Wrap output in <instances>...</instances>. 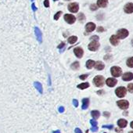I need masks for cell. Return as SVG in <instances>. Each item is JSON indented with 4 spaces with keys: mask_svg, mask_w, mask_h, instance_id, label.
Returning a JSON list of instances; mask_svg holds the SVG:
<instances>
[{
    "mask_svg": "<svg viewBox=\"0 0 133 133\" xmlns=\"http://www.w3.org/2000/svg\"><path fill=\"white\" fill-rule=\"evenodd\" d=\"M104 82H105V79L101 75H97L94 78H93V83L96 87H103V85H104Z\"/></svg>",
    "mask_w": 133,
    "mask_h": 133,
    "instance_id": "1",
    "label": "cell"
},
{
    "mask_svg": "<svg viewBox=\"0 0 133 133\" xmlns=\"http://www.w3.org/2000/svg\"><path fill=\"white\" fill-rule=\"evenodd\" d=\"M110 71H111V75L112 76H114V78H118L121 76L122 75V71H121V68L117 67V66H114V67H112L110 69Z\"/></svg>",
    "mask_w": 133,
    "mask_h": 133,
    "instance_id": "2",
    "label": "cell"
},
{
    "mask_svg": "<svg viewBox=\"0 0 133 133\" xmlns=\"http://www.w3.org/2000/svg\"><path fill=\"white\" fill-rule=\"evenodd\" d=\"M129 32L127 29L122 28V29H120V30L117 31L116 35L119 39H124V38H125L129 36Z\"/></svg>",
    "mask_w": 133,
    "mask_h": 133,
    "instance_id": "3",
    "label": "cell"
},
{
    "mask_svg": "<svg viewBox=\"0 0 133 133\" xmlns=\"http://www.w3.org/2000/svg\"><path fill=\"white\" fill-rule=\"evenodd\" d=\"M126 88L125 87H118L115 90V93L117 97L119 98H123L125 97L126 95Z\"/></svg>",
    "mask_w": 133,
    "mask_h": 133,
    "instance_id": "4",
    "label": "cell"
},
{
    "mask_svg": "<svg viewBox=\"0 0 133 133\" xmlns=\"http://www.w3.org/2000/svg\"><path fill=\"white\" fill-rule=\"evenodd\" d=\"M88 48L90 51L95 52V51L98 50V49L100 48V43L98 42V41H92L88 44Z\"/></svg>",
    "mask_w": 133,
    "mask_h": 133,
    "instance_id": "5",
    "label": "cell"
},
{
    "mask_svg": "<svg viewBox=\"0 0 133 133\" xmlns=\"http://www.w3.org/2000/svg\"><path fill=\"white\" fill-rule=\"evenodd\" d=\"M117 104L122 110H127L128 108H129V103L128 102L127 100H125L117 101Z\"/></svg>",
    "mask_w": 133,
    "mask_h": 133,
    "instance_id": "6",
    "label": "cell"
},
{
    "mask_svg": "<svg viewBox=\"0 0 133 133\" xmlns=\"http://www.w3.org/2000/svg\"><path fill=\"white\" fill-rule=\"evenodd\" d=\"M64 20H65V21L68 24H72L75 22L76 21V17L72 15V14H65L64 15Z\"/></svg>",
    "mask_w": 133,
    "mask_h": 133,
    "instance_id": "7",
    "label": "cell"
},
{
    "mask_svg": "<svg viewBox=\"0 0 133 133\" xmlns=\"http://www.w3.org/2000/svg\"><path fill=\"white\" fill-rule=\"evenodd\" d=\"M68 9L71 13H77L79 9V6L77 2H73L68 5Z\"/></svg>",
    "mask_w": 133,
    "mask_h": 133,
    "instance_id": "8",
    "label": "cell"
},
{
    "mask_svg": "<svg viewBox=\"0 0 133 133\" xmlns=\"http://www.w3.org/2000/svg\"><path fill=\"white\" fill-rule=\"evenodd\" d=\"M74 53H75V55L78 58H81L84 54V50L81 47H76L75 48V50H74Z\"/></svg>",
    "mask_w": 133,
    "mask_h": 133,
    "instance_id": "9",
    "label": "cell"
},
{
    "mask_svg": "<svg viewBox=\"0 0 133 133\" xmlns=\"http://www.w3.org/2000/svg\"><path fill=\"white\" fill-rule=\"evenodd\" d=\"M34 33H35V35H36L37 40L38 41V42L42 43V34L40 31V29L36 27L34 28Z\"/></svg>",
    "mask_w": 133,
    "mask_h": 133,
    "instance_id": "10",
    "label": "cell"
},
{
    "mask_svg": "<svg viewBox=\"0 0 133 133\" xmlns=\"http://www.w3.org/2000/svg\"><path fill=\"white\" fill-rule=\"evenodd\" d=\"M124 11L126 13H133V3L132 2L127 3L124 7Z\"/></svg>",
    "mask_w": 133,
    "mask_h": 133,
    "instance_id": "11",
    "label": "cell"
},
{
    "mask_svg": "<svg viewBox=\"0 0 133 133\" xmlns=\"http://www.w3.org/2000/svg\"><path fill=\"white\" fill-rule=\"evenodd\" d=\"M117 81L114 78H107L106 81V84L107 85V86L109 87H114L117 85Z\"/></svg>",
    "mask_w": 133,
    "mask_h": 133,
    "instance_id": "12",
    "label": "cell"
},
{
    "mask_svg": "<svg viewBox=\"0 0 133 133\" xmlns=\"http://www.w3.org/2000/svg\"><path fill=\"white\" fill-rule=\"evenodd\" d=\"M96 29V24L94 23H92V22H89V23H88L86 24V26H85V30L88 33H90L92 31H93Z\"/></svg>",
    "mask_w": 133,
    "mask_h": 133,
    "instance_id": "13",
    "label": "cell"
},
{
    "mask_svg": "<svg viewBox=\"0 0 133 133\" xmlns=\"http://www.w3.org/2000/svg\"><path fill=\"white\" fill-rule=\"evenodd\" d=\"M133 79V74L131 72H127L125 73L122 76V80L126 81H129Z\"/></svg>",
    "mask_w": 133,
    "mask_h": 133,
    "instance_id": "14",
    "label": "cell"
},
{
    "mask_svg": "<svg viewBox=\"0 0 133 133\" xmlns=\"http://www.w3.org/2000/svg\"><path fill=\"white\" fill-rule=\"evenodd\" d=\"M110 43L112 44L113 46H117L118 44H119V38L117 37V35L114 34V35H112L110 38Z\"/></svg>",
    "mask_w": 133,
    "mask_h": 133,
    "instance_id": "15",
    "label": "cell"
},
{
    "mask_svg": "<svg viewBox=\"0 0 133 133\" xmlns=\"http://www.w3.org/2000/svg\"><path fill=\"white\" fill-rule=\"evenodd\" d=\"M94 67H95V68L96 69V70H98V71H102V70H103V69H104L105 64H104V63H103V62H101V61H97V62H96Z\"/></svg>",
    "mask_w": 133,
    "mask_h": 133,
    "instance_id": "16",
    "label": "cell"
},
{
    "mask_svg": "<svg viewBox=\"0 0 133 133\" xmlns=\"http://www.w3.org/2000/svg\"><path fill=\"white\" fill-rule=\"evenodd\" d=\"M34 88H35L38 91L39 93H41V94H42V92H43V88H42V84H41L40 82H38V81H34Z\"/></svg>",
    "mask_w": 133,
    "mask_h": 133,
    "instance_id": "17",
    "label": "cell"
},
{
    "mask_svg": "<svg viewBox=\"0 0 133 133\" xmlns=\"http://www.w3.org/2000/svg\"><path fill=\"white\" fill-rule=\"evenodd\" d=\"M108 4V0H97V6L105 8Z\"/></svg>",
    "mask_w": 133,
    "mask_h": 133,
    "instance_id": "18",
    "label": "cell"
},
{
    "mask_svg": "<svg viewBox=\"0 0 133 133\" xmlns=\"http://www.w3.org/2000/svg\"><path fill=\"white\" fill-rule=\"evenodd\" d=\"M88 105H89V99L88 98H84L82 100V110H86L88 107Z\"/></svg>",
    "mask_w": 133,
    "mask_h": 133,
    "instance_id": "19",
    "label": "cell"
},
{
    "mask_svg": "<svg viewBox=\"0 0 133 133\" xmlns=\"http://www.w3.org/2000/svg\"><path fill=\"white\" fill-rule=\"evenodd\" d=\"M117 125L121 129H123V128H125L127 126L128 121L125 119H119V121H117Z\"/></svg>",
    "mask_w": 133,
    "mask_h": 133,
    "instance_id": "20",
    "label": "cell"
},
{
    "mask_svg": "<svg viewBox=\"0 0 133 133\" xmlns=\"http://www.w3.org/2000/svg\"><path fill=\"white\" fill-rule=\"evenodd\" d=\"M95 63L96 62L94 60H88L87 62H86V67L88 69H92L93 67L95 66Z\"/></svg>",
    "mask_w": 133,
    "mask_h": 133,
    "instance_id": "21",
    "label": "cell"
},
{
    "mask_svg": "<svg viewBox=\"0 0 133 133\" xmlns=\"http://www.w3.org/2000/svg\"><path fill=\"white\" fill-rule=\"evenodd\" d=\"M77 87H78V88H79V89H85V88L89 87V84H88V82H84V83L78 85Z\"/></svg>",
    "mask_w": 133,
    "mask_h": 133,
    "instance_id": "22",
    "label": "cell"
},
{
    "mask_svg": "<svg viewBox=\"0 0 133 133\" xmlns=\"http://www.w3.org/2000/svg\"><path fill=\"white\" fill-rule=\"evenodd\" d=\"M91 115H92V117L96 120V119H98V118L100 117V111H98V110H92V111L91 112Z\"/></svg>",
    "mask_w": 133,
    "mask_h": 133,
    "instance_id": "23",
    "label": "cell"
},
{
    "mask_svg": "<svg viewBox=\"0 0 133 133\" xmlns=\"http://www.w3.org/2000/svg\"><path fill=\"white\" fill-rule=\"evenodd\" d=\"M78 40V37L77 36H71L69 37L68 39H67V42L70 43V44H74Z\"/></svg>",
    "mask_w": 133,
    "mask_h": 133,
    "instance_id": "24",
    "label": "cell"
},
{
    "mask_svg": "<svg viewBox=\"0 0 133 133\" xmlns=\"http://www.w3.org/2000/svg\"><path fill=\"white\" fill-rule=\"evenodd\" d=\"M71 67L73 69V70H78L79 69V67H80V64H79V63H78V61H76V62H74L72 64H71Z\"/></svg>",
    "mask_w": 133,
    "mask_h": 133,
    "instance_id": "25",
    "label": "cell"
},
{
    "mask_svg": "<svg viewBox=\"0 0 133 133\" xmlns=\"http://www.w3.org/2000/svg\"><path fill=\"white\" fill-rule=\"evenodd\" d=\"M127 66L129 67H133V56L130 57L127 60Z\"/></svg>",
    "mask_w": 133,
    "mask_h": 133,
    "instance_id": "26",
    "label": "cell"
},
{
    "mask_svg": "<svg viewBox=\"0 0 133 133\" xmlns=\"http://www.w3.org/2000/svg\"><path fill=\"white\" fill-rule=\"evenodd\" d=\"M78 20H79L80 22H82L85 20V15H84V13H82L78 14Z\"/></svg>",
    "mask_w": 133,
    "mask_h": 133,
    "instance_id": "27",
    "label": "cell"
},
{
    "mask_svg": "<svg viewBox=\"0 0 133 133\" xmlns=\"http://www.w3.org/2000/svg\"><path fill=\"white\" fill-rule=\"evenodd\" d=\"M128 90H129V92H133V84H129L128 85Z\"/></svg>",
    "mask_w": 133,
    "mask_h": 133,
    "instance_id": "28",
    "label": "cell"
},
{
    "mask_svg": "<svg viewBox=\"0 0 133 133\" xmlns=\"http://www.w3.org/2000/svg\"><path fill=\"white\" fill-rule=\"evenodd\" d=\"M61 14H62V12H61V11L56 13L55 14V16H54V20H56V21H57V20H58L59 18H60V17Z\"/></svg>",
    "mask_w": 133,
    "mask_h": 133,
    "instance_id": "29",
    "label": "cell"
},
{
    "mask_svg": "<svg viewBox=\"0 0 133 133\" xmlns=\"http://www.w3.org/2000/svg\"><path fill=\"white\" fill-rule=\"evenodd\" d=\"M97 8H98V6H97V5H96V4H92L90 6V9H91V10H92V11L96 10Z\"/></svg>",
    "mask_w": 133,
    "mask_h": 133,
    "instance_id": "30",
    "label": "cell"
},
{
    "mask_svg": "<svg viewBox=\"0 0 133 133\" xmlns=\"http://www.w3.org/2000/svg\"><path fill=\"white\" fill-rule=\"evenodd\" d=\"M90 123H91V125L93 128H95V127H97V121L96 120H90Z\"/></svg>",
    "mask_w": 133,
    "mask_h": 133,
    "instance_id": "31",
    "label": "cell"
},
{
    "mask_svg": "<svg viewBox=\"0 0 133 133\" xmlns=\"http://www.w3.org/2000/svg\"><path fill=\"white\" fill-rule=\"evenodd\" d=\"M103 129H108L110 130H112L113 129H114V126H113L112 125H103Z\"/></svg>",
    "mask_w": 133,
    "mask_h": 133,
    "instance_id": "32",
    "label": "cell"
},
{
    "mask_svg": "<svg viewBox=\"0 0 133 133\" xmlns=\"http://www.w3.org/2000/svg\"><path fill=\"white\" fill-rule=\"evenodd\" d=\"M91 40H92V41H99V39H100V38L98 37L97 35H93V36H92L91 37Z\"/></svg>",
    "mask_w": 133,
    "mask_h": 133,
    "instance_id": "33",
    "label": "cell"
},
{
    "mask_svg": "<svg viewBox=\"0 0 133 133\" xmlns=\"http://www.w3.org/2000/svg\"><path fill=\"white\" fill-rule=\"evenodd\" d=\"M73 105L75 107H78V101L75 99L73 100Z\"/></svg>",
    "mask_w": 133,
    "mask_h": 133,
    "instance_id": "34",
    "label": "cell"
},
{
    "mask_svg": "<svg viewBox=\"0 0 133 133\" xmlns=\"http://www.w3.org/2000/svg\"><path fill=\"white\" fill-rule=\"evenodd\" d=\"M88 75H81V76H79V78L81 80H85L88 78Z\"/></svg>",
    "mask_w": 133,
    "mask_h": 133,
    "instance_id": "35",
    "label": "cell"
},
{
    "mask_svg": "<svg viewBox=\"0 0 133 133\" xmlns=\"http://www.w3.org/2000/svg\"><path fill=\"white\" fill-rule=\"evenodd\" d=\"M44 6L46 7L50 6V1H49V0H45V1H44Z\"/></svg>",
    "mask_w": 133,
    "mask_h": 133,
    "instance_id": "36",
    "label": "cell"
},
{
    "mask_svg": "<svg viewBox=\"0 0 133 133\" xmlns=\"http://www.w3.org/2000/svg\"><path fill=\"white\" fill-rule=\"evenodd\" d=\"M64 46H65V43H64V42H61V43L60 44V45H59V46H57V48H58V49H60H60L63 48Z\"/></svg>",
    "mask_w": 133,
    "mask_h": 133,
    "instance_id": "37",
    "label": "cell"
},
{
    "mask_svg": "<svg viewBox=\"0 0 133 133\" xmlns=\"http://www.w3.org/2000/svg\"><path fill=\"white\" fill-rule=\"evenodd\" d=\"M58 111L60 113H63V111H64V107L63 106H60L58 109Z\"/></svg>",
    "mask_w": 133,
    "mask_h": 133,
    "instance_id": "38",
    "label": "cell"
},
{
    "mask_svg": "<svg viewBox=\"0 0 133 133\" xmlns=\"http://www.w3.org/2000/svg\"><path fill=\"white\" fill-rule=\"evenodd\" d=\"M97 31H98V32H103L104 31V28L103 27H99L97 29Z\"/></svg>",
    "mask_w": 133,
    "mask_h": 133,
    "instance_id": "39",
    "label": "cell"
},
{
    "mask_svg": "<svg viewBox=\"0 0 133 133\" xmlns=\"http://www.w3.org/2000/svg\"><path fill=\"white\" fill-rule=\"evenodd\" d=\"M103 115H104L106 117H109L110 116V114L109 112H106V111H105L104 113H103Z\"/></svg>",
    "mask_w": 133,
    "mask_h": 133,
    "instance_id": "40",
    "label": "cell"
},
{
    "mask_svg": "<svg viewBox=\"0 0 133 133\" xmlns=\"http://www.w3.org/2000/svg\"><path fill=\"white\" fill-rule=\"evenodd\" d=\"M91 131H92V132H97V131H98V127H95V128L92 127Z\"/></svg>",
    "mask_w": 133,
    "mask_h": 133,
    "instance_id": "41",
    "label": "cell"
},
{
    "mask_svg": "<svg viewBox=\"0 0 133 133\" xmlns=\"http://www.w3.org/2000/svg\"><path fill=\"white\" fill-rule=\"evenodd\" d=\"M75 133H82L81 130L80 129H78V128H76L75 130Z\"/></svg>",
    "mask_w": 133,
    "mask_h": 133,
    "instance_id": "42",
    "label": "cell"
},
{
    "mask_svg": "<svg viewBox=\"0 0 133 133\" xmlns=\"http://www.w3.org/2000/svg\"><path fill=\"white\" fill-rule=\"evenodd\" d=\"M31 7H32V9L34 11H36L37 10V7L34 6V3H32V5H31Z\"/></svg>",
    "mask_w": 133,
    "mask_h": 133,
    "instance_id": "43",
    "label": "cell"
},
{
    "mask_svg": "<svg viewBox=\"0 0 133 133\" xmlns=\"http://www.w3.org/2000/svg\"><path fill=\"white\" fill-rule=\"evenodd\" d=\"M115 131H116L117 133H123V131H122V130H121V129H115Z\"/></svg>",
    "mask_w": 133,
    "mask_h": 133,
    "instance_id": "44",
    "label": "cell"
},
{
    "mask_svg": "<svg viewBox=\"0 0 133 133\" xmlns=\"http://www.w3.org/2000/svg\"><path fill=\"white\" fill-rule=\"evenodd\" d=\"M110 57V55H106V56H105V57H104V60H107L108 59H109Z\"/></svg>",
    "mask_w": 133,
    "mask_h": 133,
    "instance_id": "45",
    "label": "cell"
},
{
    "mask_svg": "<svg viewBox=\"0 0 133 133\" xmlns=\"http://www.w3.org/2000/svg\"><path fill=\"white\" fill-rule=\"evenodd\" d=\"M103 93V91H98L97 92V94H99V95H102Z\"/></svg>",
    "mask_w": 133,
    "mask_h": 133,
    "instance_id": "46",
    "label": "cell"
},
{
    "mask_svg": "<svg viewBox=\"0 0 133 133\" xmlns=\"http://www.w3.org/2000/svg\"><path fill=\"white\" fill-rule=\"evenodd\" d=\"M53 133H61L60 130H57V131H53Z\"/></svg>",
    "mask_w": 133,
    "mask_h": 133,
    "instance_id": "47",
    "label": "cell"
},
{
    "mask_svg": "<svg viewBox=\"0 0 133 133\" xmlns=\"http://www.w3.org/2000/svg\"><path fill=\"white\" fill-rule=\"evenodd\" d=\"M131 125V128H132V129H133V121L131 122V125Z\"/></svg>",
    "mask_w": 133,
    "mask_h": 133,
    "instance_id": "48",
    "label": "cell"
},
{
    "mask_svg": "<svg viewBox=\"0 0 133 133\" xmlns=\"http://www.w3.org/2000/svg\"><path fill=\"white\" fill-rule=\"evenodd\" d=\"M129 133H133V132H129Z\"/></svg>",
    "mask_w": 133,
    "mask_h": 133,
    "instance_id": "49",
    "label": "cell"
},
{
    "mask_svg": "<svg viewBox=\"0 0 133 133\" xmlns=\"http://www.w3.org/2000/svg\"><path fill=\"white\" fill-rule=\"evenodd\" d=\"M53 1H55V2H56V1H57V0H53Z\"/></svg>",
    "mask_w": 133,
    "mask_h": 133,
    "instance_id": "50",
    "label": "cell"
},
{
    "mask_svg": "<svg viewBox=\"0 0 133 133\" xmlns=\"http://www.w3.org/2000/svg\"><path fill=\"white\" fill-rule=\"evenodd\" d=\"M66 1H70V0H66Z\"/></svg>",
    "mask_w": 133,
    "mask_h": 133,
    "instance_id": "51",
    "label": "cell"
},
{
    "mask_svg": "<svg viewBox=\"0 0 133 133\" xmlns=\"http://www.w3.org/2000/svg\"><path fill=\"white\" fill-rule=\"evenodd\" d=\"M104 133H106V132H104Z\"/></svg>",
    "mask_w": 133,
    "mask_h": 133,
    "instance_id": "52",
    "label": "cell"
}]
</instances>
